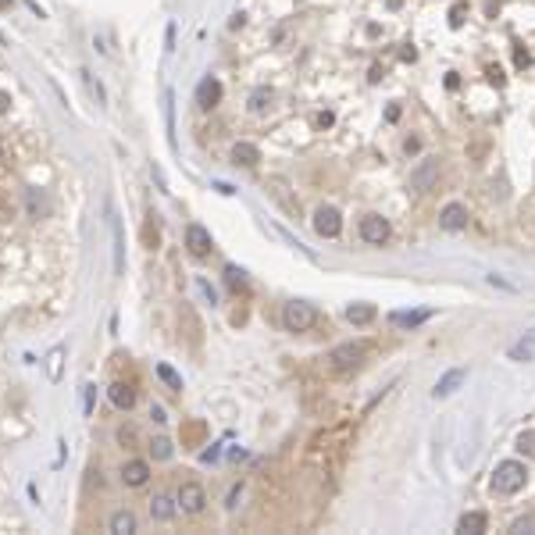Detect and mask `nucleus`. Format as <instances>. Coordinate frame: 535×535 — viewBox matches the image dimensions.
I'll return each instance as SVG.
<instances>
[{
	"label": "nucleus",
	"instance_id": "obj_1",
	"mask_svg": "<svg viewBox=\"0 0 535 535\" xmlns=\"http://www.w3.org/2000/svg\"><path fill=\"white\" fill-rule=\"evenodd\" d=\"M525 482H528V467H525L521 461H503V464H496V471H492V478H489V485H492V492H496V496H514V492L525 489Z\"/></svg>",
	"mask_w": 535,
	"mask_h": 535
},
{
	"label": "nucleus",
	"instance_id": "obj_2",
	"mask_svg": "<svg viewBox=\"0 0 535 535\" xmlns=\"http://www.w3.org/2000/svg\"><path fill=\"white\" fill-rule=\"evenodd\" d=\"M282 325L290 328V332H311V328L318 325V307L307 303V300H293L285 303L282 311Z\"/></svg>",
	"mask_w": 535,
	"mask_h": 535
},
{
	"label": "nucleus",
	"instance_id": "obj_3",
	"mask_svg": "<svg viewBox=\"0 0 535 535\" xmlns=\"http://www.w3.org/2000/svg\"><path fill=\"white\" fill-rule=\"evenodd\" d=\"M364 354H367L364 343H343V346H336L332 354H328V361H332L336 372H350V367H357L364 361Z\"/></svg>",
	"mask_w": 535,
	"mask_h": 535
},
{
	"label": "nucleus",
	"instance_id": "obj_4",
	"mask_svg": "<svg viewBox=\"0 0 535 535\" xmlns=\"http://www.w3.org/2000/svg\"><path fill=\"white\" fill-rule=\"evenodd\" d=\"M389 236H393V225H389L382 214H367V218H361V239H364V243L382 246Z\"/></svg>",
	"mask_w": 535,
	"mask_h": 535
},
{
	"label": "nucleus",
	"instance_id": "obj_5",
	"mask_svg": "<svg viewBox=\"0 0 535 535\" xmlns=\"http://www.w3.org/2000/svg\"><path fill=\"white\" fill-rule=\"evenodd\" d=\"M175 503L186 514H200L203 503H208V492H203V485H196V482H182L179 492H175Z\"/></svg>",
	"mask_w": 535,
	"mask_h": 535
},
{
	"label": "nucleus",
	"instance_id": "obj_6",
	"mask_svg": "<svg viewBox=\"0 0 535 535\" xmlns=\"http://www.w3.org/2000/svg\"><path fill=\"white\" fill-rule=\"evenodd\" d=\"M436 179H439V161L436 157H425L418 168L410 172V190H414V193H428Z\"/></svg>",
	"mask_w": 535,
	"mask_h": 535
},
{
	"label": "nucleus",
	"instance_id": "obj_7",
	"mask_svg": "<svg viewBox=\"0 0 535 535\" xmlns=\"http://www.w3.org/2000/svg\"><path fill=\"white\" fill-rule=\"evenodd\" d=\"M314 232L325 236V239H336V236L343 232L339 211H336V208H318V211H314Z\"/></svg>",
	"mask_w": 535,
	"mask_h": 535
},
{
	"label": "nucleus",
	"instance_id": "obj_8",
	"mask_svg": "<svg viewBox=\"0 0 535 535\" xmlns=\"http://www.w3.org/2000/svg\"><path fill=\"white\" fill-rule=\"evenodd\" d=\"M218 100H221V82L214 75H203L200 86H196V108L200 111H214Z\"/></svg>",
	"mask_w": 535,
	"mask_h": 535
},
{
	"label": "nucleus",
	"instance_id": "obj_9",
	"mask_svg": "<svg viewBox=\"0 0 535 535\" xmlns=\"http://www.w3.org/2000/svg\"><path fill=\"white\" fill-rule=\"evenodd\" d=\"M186 246H190L193 257H208L214 250V239H211V232L203 229V225H190V229H186Z\"/></svg>",
	"mask_w": 535,
	"mask_h": 535
},
{
	"label": "nucleus",
	"instance_id": "obj_10",
	"mask_svg": "<svg viewBox=\"0 0 535 535\" xmlns=\"http://www.w3.org/2000/svg\"><path fill=\"white\" fill-rule=\"evenodd\" d=\"M439 225H443L446 232L467 229V208H464V203H446V208L439 211Z\"/></svg>",
	"mask_w": 535,
	"mask_h": 535
},
{
	"label": "nucleus",
	"instance_id": "obj_11",
	"mask_svg": "<svg viewBox=\"0 0 535 535\" xmlns=\"http://www.w3.org/2000/svg\"><path fill=\"white\" fill-rule=\"evenodd\" d=\"M507 357L510 361H518V364H528V361H535V328H528V332L514 343L510 350H507Z\"/></svg>",
	"mask_w": 535,
	"mask_h": 535
},
{
	"label": "nucleus",
	"instance_id": "obj_12",
	"mask_svg": "<svg viewBox=\"0 0 535 535\" xmlns=\"http://www.w3.org/2000/svg\"><path fill=\"white\" fill-rule=\"evenodd\" d=\"M147 478H150V464L147 461H129L125 467H121V482L132 485V489L147 485Z\"/></svg>",
	"mask_w": 535,
	"mask_h": 535
},
{
	"label": "nucleus",
	"instance_id": "obj_13",
	"mask_svg": "<svg viewBox=\"0 0 535 535\" xmlns=\"http://www.w3.org/2000/svg\"><path fill=\"white\" fill-rule=\"evenodd\" d=\"M261 161V150L254 147V143H236L232 147V164L236 168H257Z\"/></svg>",
	"mask_w": 535,
	"mask_h": 535
},
{
	"label": "nucleus",
	"instance_id": "obj_14",
	"mask_svg": "<svg viewBox=\"0 0 535 535\" xmlns=\"http://www.w3.org/2000/svg\"><path fill=\"white\" fill-rule=\"evenodd\" d=\"M108 396H111V403H114L118 410H132V407H136V389L125 385V382H114V385L108 389Z\"/></svg>",
	"mask_w": 535,
	"mask_h": 535
},
{
	"label": "nucleus",
	"instance_id": "obj_15",
	"mask_svg": "<svg viewBox=\"0 0 535 535\" xmlns=\"http://www.w3.org/2000/svg\"><path fill=\"white\" fill-rule=\"evenodd\" d=\"M175 510H179V503H175L172 496H154V500H150V518H154V521H172Z\"/></svg>",
	"mask_w": 535,
	"mask_h": 535
},
{
	"label": "nucleus",
	"instance_id": "obj_16",
	"mask_svg": "<svg viewBox=\"0 0 535 535\" xmlns=\"http://www.w3.org/2000/svg\"><path fill=\"white\" fill-rule=\"evenodd\" d=\"M485 514L482 510H471V514H464V518L457 521V532H464V535H482L485 532Z\"/></svg>",
	"mask_w": 535,
	"mask_h": 535
},
{
	"label": "nucleus",
	"instance_id": "obj_17",
	"mask_svg": "<svg viewBox=\"0 0 535 535\" xmlns=\"http://www.w3.org/2000/svg\"><path fill=\"white\" fill-rule=\"evenodd\" d=\"M375 314L378 311H375L372 303H350L346 307V321L350 325H367V321H375Z\"/></svg>",
	"mask_w": 535,
	"mask_h": 535
},
{
	"label": "nucleus",
	"instance_id": "obj_18",
	"mask_svg": "<svg viewBox=\"0 0 535 535\" xmlns=\"http://www.w3.org/2000/svg\"><path fill=\"white\" fill-rule=\"evenodd\" d=\"M464 378H467L464 367H454V372H446V375L436 382V396H450V393H454V389H457Z\"/></svg>",
	"mask_w": 535,
	"mask_h": 535
},
{
	"label": "nucleus",
	"instance_id": "obj_19",
	"mask_svg": "<svg viewBox=\"0 0 535 535\" xmlns=\"http://www.w3.org/2000/svg\"><path fill=\"white\" fill-rule=\"evenodd\" d=\"M432 318V311H396L393 314V325L396 328H418V325H425Z\"/></svg>",
	"mask_w": 535,
	"mask_h": 535
},
{
	"label": "nucleus",
	"instance_id": "obj_20",
	"mask_svg": "<svg viewBox=\"0 0 535 535\" xmlns=\"http://www.w3.org/2000/svg\"><path fill=\"white\" fill-rule=\"evenodd\" d=\"M111 532H114V535H132V532H136V514H132V510L111 514Z\"/></svg>",
	"mask_w": 535,
	"mask_h": 535
},
{
	"label": "nucleus",
	"instance_id": "obj_21",
	"mask_svg": "<svg viewBox=\"0 0 535 535\" xmlns=\"http://www.w3.org/2000/svg\"><path fill=\"white\" fill-rule=\"evenodd\" d=\"M157 378H161L164 385H168V389H172V393H179V389H182V378H179V375L172 372V367H168V364H157Z\"/></svg>",
	"mask_w": 535,
	"mask_h": 535
},
{
	"label": "nucleus",
	"instance_id": "obj_22",
	"mask_svg": "<svg viewBox=\"0 0 535 535\" xmlns=\"http://www.w3.org/2000/svg\"><path fill=\"white\" fill-rule=\"evenodd\" d=\"M225 282H229V290H246V275L239 272L236 264H229V268H225Z\"/></svg>",
	"mask_w": 535,
	"mask_h": 535
},
{
	"label": "nucleus",
	"instance_id": "obj_23",
	"mask_svg": "<svg viewBox=\"0 0 535 535\" xmlns=\"http://www.w3.org/2000/svg\"><path fill=\"white\" fill-rule=\"evenodd\" d=\"M111 232H114V272H121L125 268V257H121V225L111 221Z\"/></svg>",
	"mask_w": 535,
	"mask_h": 535
},
{
	"label": "nucleus",
	"instance_id": "obj_24",
	"mask_svg": "<svg viewBox=\"0 0 535 535\" xmlns=\"http://www.w3.org/2000/svg\"><path fill=\"white\" fill-rule=\"evenodd\" d=\"M268 104H272V90H257V93L250 97V111H254V114H261Z\"/></svg>",
	"mask_w": 535,
	"mask_h": 535
},
{
	"label": "nucleus",
	"instance_id": "obj_25",
	"mask_svg": "<svg viewBox=\"0 0 535 535\" xmlns=\"http://www.w3.org/2000/svg\"><path fill=\"white\" fill-rule=\"evenodd\" d=\"M518 450L525 457H535V432H521L518 436Z\"/></svg>",
	"mask_w": 535,
	"mask_h": 535
},
{
	"label": "nucleus",
	"instance_id": "obj_26",
	"mask_svg": "<svg viewBox=\"0 0 535 535\" xmlns=\"http://www.w3.org/2000/svg\"><path fill=\"white\" fill-rule=\"evenodd\" d=\"M150 454H154L157 461H168V457H172V443H168V439H154V443H150Z\"/></svg>",
	"mask_w": 535,
	"mask_h": 535
},
{
	"label": "nucleus",
	"instance_id": "obj_27",
	"mask_svg": "<svg viewBox=\"0 0 535 535\" xmlns=\"http://www.w3.org/2000/svg\"><path fill=\"white\" fill-rule=\"evenodd\" d=\"M29 208H32V218H39V214H43V211H47V200H43V196H39L36 190H29Z\"/></svg>",
	"mask_w": 535,
	"mask_h": 535
},
{
	"label": "nucleus",
	"instance_id": "obj_28",
	"mask_svg": "<svg viewBox=\"0 0 535 535\" xmlns=\"http://www.w3.org/2000/svg\"><path fill=\"white\" fill-rule=\"evenodd\" d=\"M510 532H514V535H525V532H535V518H518V521H514V525H510Z\"/></svg>",
	"mask_w": 535,
	"mask_h": 535
},
{
	"label": "nucleus",
	"instance_id": "obj_29",
	"mask_svg": "<svg viewBox=\"0 0 535 535\" xmlns=\"http://www.w3.org/2000/svg\"><path fill=\"white\" fill-rule=\"evenodd\" d=\"M318 125H321V129H325V125H332V114L321 111V114H318Z\"/></svg>",
	"mask_w": 535,
	"mask_h": 535
},
{
	"label": "nucleus",
	"instance_id": "obj_30",
	"mask_svg": "<svg viewBox=\"0 0 535 535\" xmlns=\"http://www.w3.org/2000/svg\"><path fill=\"white\" fill-rule=\"evenodd\" d=\"M150 418H154V421H168V418H164V410H161V407H150Z\"/></svg>",
	"mask_w": 535,
	"mask_h": 535
},
{
	"label": "nucleus",
	"instance_id": "obj_31",
	"mask_svg": "<svg viewBox=\"0 0 535 535\" xmlns=\"http://www.w3.org/2000/svg\"><path fill=\"white\" fill-rule=\"evenodd\" d=\"M8 108H11V97H8V93H0V114H4Z\"/></svg>",
	"mask_w": 535,
	"mask_h": 535
},
{
	"label": "nucleus",
	"instance_id": "obj_32",
	"mask_svg": "<svg viewBox=\"0 0 535 535\" xmlns=\"http://www.w3.org/2000/svg\"><path fill=\"white\" fill-rule=\"evenodd\" d=\"M93 410V385H86V414Z\"/></svg>",
	"mask_w": 535,
	"mask_h": 535
},
{
	"label": "nucleus",
	"instance_id": "obj_33",
	"mask_svg": "<svg viewBox=\"0 0 535 535\" xmlns=\"http://www.w3.org/2000/svg\"><path fill=\"white\" fill-rule=\"evenodd\" d=\"M4 8H11V0H0V11H4Z\"/></svg>",
	"mask_w": 535,
	"mask_h": 535
}]
</instances>
